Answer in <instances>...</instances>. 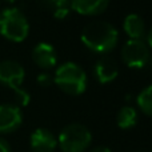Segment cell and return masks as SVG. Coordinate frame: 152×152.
<instances>
[{"mask_svg": "<svg viewBox=\"0 0 152 152\" xmlns=\"http://www.w3.org/2000/svg\"><path fill=\"white\" fill-rule=\"evenodd\" d=\"M36 80H37V83L43 87H48L53 83V77L48 74V72H42V74H39L36 77Z\"/></svg>", "mask_w": 152, "mask_h": 152, "instance_id": "cell-17", "label": "cell"}, {"mask_svg": "<svg viewBox=\"0 0 152 152\" xmlns=\"http://www.w3.org/2000/svg\"><path fill=\"white\" fill-rule=\"evenodd\" d=\"M92 142L91 131L86 126L72 123L66 126L59 135V147L63 152H84Z\"/></svg>", "mask_w": 152, "mask_h": 152, "instance_id": "cell-4", "label": "cell"}, {"mask_svg": "<svg viewBox=\"0 0 152 152\" xmlns=\"http://www.w3.org/2000/svg\"><path fill=\"white\" fill-rule=\"evenodd\" d=\"M53 83L66 94L81 95L87 88V75L74 61L60 64L53 75Z\"/></svg>", "mask_w": 152, "mask_h": 152, "instance_id": "cell-2", "label": "cell"}, {"mask_svg": "<svg viewBox=\"0 0 152 152\" xmlns=\"http://www.w3.org/2000/svg\"><path fill=\"white\" fill-rule=\"evenodd\" d=\"M89 152H111V150L108 147H104V145H99V147L92 148Z\"/></svg>", "mask_w": 152, "mask_h": 152, "instance_id": "cell-19", "label": "cell"}, {"mask_svg": "<svg viewBox=\"0 0 152 152\" xmlns=\"http://www.w3.org/2000/svg\"><path fill=\"white\" fill-rule=\"evenodd\" d=\"M94 74L99 83L102 84L110 83V81L115 80L118 77V74H119L118 64H116V61L112 58L104 56V58L99 59L96 61L94 68Z\"/></svg>", "mask_w": 152, "mask_h": 152, "instance_id": "cell-10", "label": "cell"}, {"mask_svg": "<svg viewBox=\"0 0 152 152\" xmlns=\"http://www.w3.org/2000/svg\"><path fill=\"white\" fill-rule=\"evenodd\" d=\"M0 152H11V145L5 139L0 137Z\"/></svg>", "mask_w": 152, "mask_h": 152, "instance_id": "cell-18", "label": "cell"}, {"mask_svg": "<svg viewBox=\"0 0 152 152\" xmlns=\"http://www.w3.org/2000/svg\"><path fill=\"white\" fill-rule=\"evenodd\" d=\"M136 103L145 115L152 116V84L140 91L136 97Z\"/></svg>", "mask_w": 152, "mask_h": 152, "instance_id": "cell-15", "label": "cell"}, {"mask_svg": "<svg viewBox=\"0 0 152 152\" xmlns=\"http://www.w3.org/2000/svg\"><path fill=\"white\" fill-rule=\"evenodd\" d=\"M29 144L34 152H53L58 147V139L47 128H37L31 134Z\"/></svg>", "mask_w": 152, "mask_h": 152, "instance_id": "cell-8", "label": "cell"}, {"mask_svg": "<svg viewBox=\"0 0 152 152\" xmlns=\"http://www.w3.org/2000/svg\"><path fill=\"white\" fill-rule=\"evenodd\" d=\"M13 91H15L16 102H18L19 104L23 105V107H26V105H28V104H29L31 96H29V94L26 91V89H23L21 87H19V88H15Z\"/></svg>", "mask_w": 152, "mask_h": 152, "instance_id": "cell-16", "label": "cell"}, {"mask_svg": "<svg viewBox=\"0 0 152 152\" xmlns=\"http://www.w3.org/2000/svg\"><path fill=\"white\" fill-rule=\"evenodd\" d=\"M23 123L20 107L15 104H0V134H11Z\"/></svg>", "mask_w": 152, "mask_h": 152, "instance_id": "cell-7", "label": "cell"}, {"mask_svg": "<svg viewBox=\"0 0 152 152\" xmlns=\"http://www.w3.org/2000/svg\"><path fill=\"white\" fill-rule=\"evenodd\" d=\"M39 1L56 19H64L71 11L69 0H39Z\"/></svg>", "mask_w": 152, "mask_h": 152, "instance_id": "cell-14", "label": "cell"}, {"mask_svg": "<svg viewBox=\"0 0 152 152\" xmlns=\"http://www.w3.org/2000/svg\"><path fill=\"white\" fill-rule=\"evenodd\" d=\"M124 32L129 36V39L143 40L145 36V23L143 18L137 13H129L123 21Z\"/></svg>", "mask_w": 152, "mask_h": 152, "instance_id": "cell-12", "label": "cell"}, {"mask_svg": "<svg viewBox=\"0 0 152 152\" xmlns=\"http://www.w3.org/2000/svg\"><path fill=\"white\" fill-rule=\"evenodd\" d=\"M151 152H152V151H151Z\"/></svg>", "mask_w": 152, "mask_h": 152, "instance_id": "cell-22", "label": "cell"}, {"mask_svg": "<svg viewBox=\"0 0 152 152\" xmlns=\"http://www.w3.org/2000/svg\"><path fill=\"white\" fill-rule=\"evenodd\" d=\"M147 42H148V45L152 48V27H151V29L148 31V35H147Z\"/></svg>", "mask_w": 152, "mask_h": 152, "instance_id": "cell-20", "label": "cell"}, {"mask_svg": "<svg viewBox=\"0 0 152 152\" xmlns=\"http://www.w3.org/2000/svg\"><path fill=\"white\" fill-rule=\"evenodd\" d=\"M24 76H26L24 68L18 61H0V83H3L4 86H8L12 89L19 88L24 80Z\"/></svg>", "mask_w": 152, "mask_h": 152, "instance_id": "cell-6", "label": "cell"}, {"mask_svg": "<svg viewBox=\"0 0 152 152\" xmlns=\"http://www.w3.org/2000/svg\"><path fill=\"white\" fill-rule=\"evenodd\" d=\"M119 32L108 21L95 20L88 23L81 31V42L88 50L97 53H107L116 47Z\"/></svg>", "mask_w": 152, "mask_h": 152, "instance_id": "cell-1", "label": "cell"}, {"mask_svg": "<svg viewBox=\"0 0 152 152\" xmlns=\"http://www.w3.org/2000/svg\"><path fill=\"white\" fill-rule=\"evenodd\" d=\"M5 1H7V3H15L16 0H5Z\"/></svg>", "mask_w": 152, "mask_h": 152, "instance_id": "cell-21", "label": "cell"}, {"mask_svg": "<svg viewBox=\"0 0 152 152\" xmlns=\"http://www.w3.org/2000/svg\"><path fill=\"white\" fill-rule=\"evenodd\" d=\"M110 0H69L71 10L80 15H99L108 7Z\"/></svg>", "mask_w": 152, "mask_h": 152, "instance_id": "cell-11", "label": "cell"}, {"mask_svg": "<svg viewBox=\"0 0 152 152\" xmlns=\"http://www.w3.org/2000/svg\"><path fill=\"white\" fill-rule=\"evenodd\" d=\"M116 123H118L119 128L121 129H128L136 126L137 123V112L134 107L131 105H124L119 110L118 115H116Z\"/></svg>", "mask_w": 152, "mask_h": 152, "instance_id": "cell-13", "label": "cell"}, {"mask_svg": "<svg viewBox=\"0 0 152 152\" xmlns=\"http://www.w3.org/2000/svg\"><path fill=\"white\" fill-rule=\"evenodd\" d=\"M121 59L128 67L142 68L150 60V50L144 40L129 39L121 48Z\"/></svg>", "mask_w": 152, "mask_h": 152, "instance_id": "cell-5", "label": "cell"}, {"mask_svg": "<svg viewBox=\"0 0 152 152\" xmlns=\"http://www.w3.org/2000/svg\"><path fill=\"white\" fill-rule=\"evenodd\" d=\"M32 59L43 69H50L56 66L58 58H56L55 48L48 43H39L32 50Z\"/></svg>", "mask_w": 152, "mask_h": 152, "instance_id": "cell-9", "label": "cell"}, {"mask_svg": "<svg viewBox=\"0 0 152 152\" xmlns=\"http://www.w3.org/2000/svg\"><path fill=\"white\" fill-rule=\"evenodd\" d=\"M29 24L19 8L10 7L0 12V34L11 42L20 43L28 36Z\"/></svg>", "mask_w": 152, "mask_h": 152, "instance_id": "cell-3", "label": "cell"}]
</instances>
